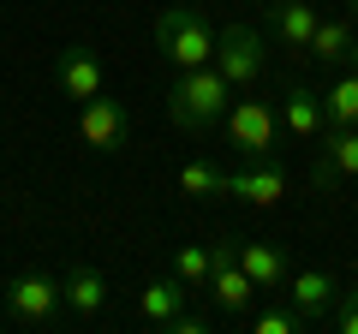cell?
<instances>
[{"label": "cell", "instance_id": "ac0fdd59", "mask_svg": "<svg viewBox=\"0 0 358 334\" xmlns=\"http://www.w3.org/2000/svg\"><path fill=\"white\" fill-rule=\"evenodd\" d=\"M322 126H358V66H346L322 96Z\"/></svg>", "mask_w": 358, "mask_h": 334}, {"label": "cell", "instance_id": "3957f363", "mask_svg": "<svg viewBox=\"0 0 358 334\" xmlns=\"http://www.w3.org/2000/svg\"><path fill=\"white\" fill-rule=\"evenodd\" d=\"M275 138H281V114L268 96H245L227 108V150H239V161H275Z\"/></svg>", "mask_w": 358, "mask_h": 334}, {"label": "cell", "instance_id": "603a6c76", "mask_svg": "<svg viewBox=\"0 0 358 334\" xmlns=\"http://www.w3.org/2000/svg\"><path fill=\"white\" fill-rule=\"evenodd\" d=\"M162 334H209V317H192V310H179V317L162 322Z\"/></svg>", "mask_w": 358, "mask_h": 334}, {"label": "cell", "instance_id": "7402d4cb", "mask_svg": "<svg viewBox=\"0 0 358 334\" xmlns=\"http://www.w3.org/2000/svg\"><path fill=\"white\" fill-rule=\"evenodd\" d=\"M329 328H334V334H358V305H352V298H334Z\"/></svg>", "mask_w": 358, "mask_h": 334}, {"label": "cell", "instance_id": "e0dca14e", "mask_svg": "<svg viewBox=\"0 0 358 334\" xmlns=\"http://www.w3.org/2000/svg\"><path fill=\"white\" fill-rule=\"evenodd\" d=\"M352 36H358L352 18H322L305 54H310V60H322V66H346V54H352Z\"/></svg>", "mask_w": 358, "mask_h": 334}, {"label": "cell", "instance_id": "277c9868", "mask_svg": "<svg viewBox=\"0 0 358 334\" xmlns=\"http://www.w3.org/2000/svg\"><path fill=\"white\" fill-rule=\"evenodd\" d=\"M209 66L227 78L233 90H257L263 72H268V42H263V30H251V24L215 30V60H209Z\"/></svg>", "mask_w": 358, "mask_h": 334}, {"label": "cell", "instance_id": "6da1fadb", "mask_svg": "<svg viewBox=\"0 0 358 334\" xmlns=\"http://www.w3.org/2000/svg\"><path fill=\"white\" fill-rule=\"evenodd\" d=\"M227 78L215 72V66H192V72L173 78V90H167V119H173L185 138H203V131H215L221 119H227Z\"/></svg>", "mask_w": 358, "mask_h": 334}, {"label": "cell", "instance_id": "ba28073f", "mask_svg": "<svg viewBox=\"0 0 358 334\" xmlns=\"http://www.w3.org/2000/svg\"><path fill=\"white\" fill-rule=\"evenodd\" d=\"M346 180H358V126H322V150L310 161V185L334 197Z\"/></svg>", "mask_w": 358, "mask_h": 334}, {"label": "cell", "instance_id": "5b68a950", "mask_svg": "<svg viewBox=\"0 0 358 334\" xmlns=\"http://www.w3.org/2000/svg\"><path fill=\"white\" fill-rule=\"evenodd\" d=\"M209 251H215V269H209L203 293H209V305H215V317H245V310H251V298H257V281L239 269V233L215 239Z\"/></svg>", "mask_w": 358, "mask_h": 334}, {"label": "cell", "instance_id": "7a4b0ae2", "mask_svg": "<svg viewBox=\"0 0 358 334\" xmlns=\"http://www.w3.org/2000/svg\"><path fill=\"white\" fill-rule=\"evenodd\" d=\"M155 48L173 60V72H192V66L215 60V24H209L203 6H167L155 18Z\"/></svg>", "mask_w": 358, "mask_h": 334}, {"label": "cell", "instance_id": "8992f818", "mask_svg": "<svg viewBox=\"0 0 358 334\" xmlns=\"http://www.w3.org/2000/svg\"><path fill=\"white\" fill-rule=\"evenodd\" d=\"M60 310H66V298H60V281H54V275L24 269V275L6 281V317H13V322H24V328H48Z\"/></svg>", "mask_w": 358, "mask_h": 334}, {"label": "cell", "instance_id": "d6986e66", "mask_svg": "<svg viewBox=\"0 0 358 334\" xmlns=\"http://www.w3.org/2000/svg\"><path fill=\"white\" fill-rule=\"evenodd\" d=\"M209 269H215V251H209V245H179V251H173V275L185 286H203Z\"/></svg>", "mask_w": 358, "mask_h": 334}, {"label": "cell", "instance_id": "cb8c5ba5", "mask_svg": "<svg viewBox=\"0 0 358 334\" xmlns=\"http://www.w3.org/2000/svg\"><path fill=\"white\" fill-rule=\"evenodd\" d=\"M346 18H352V24H358V0H346Z\"/></svg>", "mask_w": 358, "mask_h": 334}, {"label": "cell", "instance_id": "7c38bea8", "mask_svg": "<svg viewBox=\"0 0 358 334\" xmlns=\"http://www.w3.org/2000/svg\"><path fill=\"white\" fill-rule=\"evenodd\" d=\"M54 84H60V96H72V102L102 96V54L96 48H60L54 54Z\"/></svg>", "mask_w": 358, "mask_h": 334}, {"label": "cell", "instance_id": "52a82bcc", "mask_svg": "<svg viewBox=\"0 0 358 334\" xmlns=\"http://www.w3.org/2000/svg\"><path fill=\"white\" fill-rule=\"evenodd\" d=\"M78 138H84V150H96V155H114V150H126V138H131V114H126V102H114V96H90V102H78Z\"/></svg>", "mask_w": 358, "mask_h": 334}, {"label": "cell", "instance_id": "8fae6325", "mask_svg": "<svg viewBox=\"0 0 358 334\" xmlns=\"http://www.w3.org/2000/svg\"><path fill=\"white\" fill-rule=\"evenodd\" d=\"M287 298H293V310L317 328V322H329L334 298H341V281H334L329 269H293L287 275Z\"/></svg>", "mask_w": 358, "mask_h": 334}, {"label": "cell", "instance_id": "d4e9b609", "mask_svg": "<svg viewBox=\"0 0 358 334\" xmlns=\"http://www.w3.org/2000/svg\"><path fill=\"white\" fill-rule=\"evenodd\" d=\"M341 298H352V305H358V281H352V293H341Z\"/></svg>", "mask_w": 358, "mask_h": 334}, {"label": "cell", "instance_id": "2e32d148", "mask_svg": "<svg viewBox=\"0 0 358 334\" xmlns=\"http://www.w3.org/2000/svg\"><path fill=\"white\" fill-rule=\"evenodd\" d=\"M179 310H185V281H179V275H162V281H150L138 293V322L143 328H162V322L179 317Z\"/></svg>", "mask_w": 358, "mask_h": 334}, {"label": "cell", "instance_id": "5bb4252c", "mask_svg": "<svg viewBox=\"0 0 358 334\" xmlns=\"http://www.w3.org/2000/svg\"><path fill=\"white\" fill-rule=\"evenodd\" d=\"M60 298H66V310H72L78 322H96L108 310V275L90 269V263H78V269L60 281Z\"/></svg>", "mask_w": 358, "mask_h": 334}, {"label": "cell", "instance_id": "44dd1931", "mask_svg": "<svg viewBox=\"0 0 358 334\" xmlns=\"http://www.w3.org/2000/svg\"><path fill=\"white\" fill-rule=\"evenodd\" d=\"M310 322L299 317V310H257L251 317V334H305Z\"/></svg>", "mask_w": 358, "mask_h": 334}, {"label": "cell", "instance_id": "9c48e42d", "mask_svg": "<svg viewBox=\"0 0 358 334\" xmlns=\"http://www.w3.org/2000/svg\"><path fill=\"white\" fill-rule=\"evenodd\" d=\"M317 24H322V13L310 0H263V30L281 42L287 54H305L310 36H317Z\"/></svg>", "mask_w": 358, "mask_h": 334}, {"label": "cell", "instance_id": "484cf974", "mask_svg": "<svg viewBox=\"0 0 358 334\" xmlns=\"http://www.w3.org/2000/svg\"><path fill=\"white\" fill-rule=\"evenodd\" d=\"M251 6H263V0H251Z\"/></svg>", "mask_w": 358, "mask_h": 334}, {"label": "cell", "instance_id": "ffe728a7", "mask_svg": "<svg viewBox=\"0 0 358 334\" xmlns=\"http://www.w3.org/2000/svg\"><path fill=\"white\" fill-rule=\"evenodd\" d=\"M179 197H221V167L185 161V167H179Z\"/></svg>", "mask_w": 358, "mask_h": 334}, {"label": "cell", "instance_id": "4fadbf2b", "mask_svg": "<svg viewBox=\"0 0 358 334\" xmlns=\"http://www.w3.org/2000/svg\"><path fill=\"white\" fill-rule=\"evenodd\" d=\"M239 269L257 281V293H281L287 275H293V257L287 245H268V239H239Z\"/></svg>", "mask_w": 358, "mask_h": 334}, {"label": "cell", "instance_id": "30bf717a", "mask_svg": "<svg viewBox=\"0 0 358 334\" xmlns=\"http://www.w3.org/2000/svg\"><path fill=\"white\" fill-rule=\"evenodd\" d=\"M221 197H245L251 209H275L287 197V173L275 161H245L233 173H221Z\"/></svg>", "mask_w": 358, "mask_h": 334}, {"label": "cell", "instance_id": "9a60e30c", "mask_svg": "<svg viewBox=\"0 0 358 334\" xmlns=\"http://www.w3.org/2000/svg\"><path fill=\"white\" fill-rule=\"evenodd\" d=\"M281 131H293L299 143H317L322 138V96L310 84H293L281 96Z\"/></svg>", "mask_w": 358, "mask_h": 334}]
</instances>
